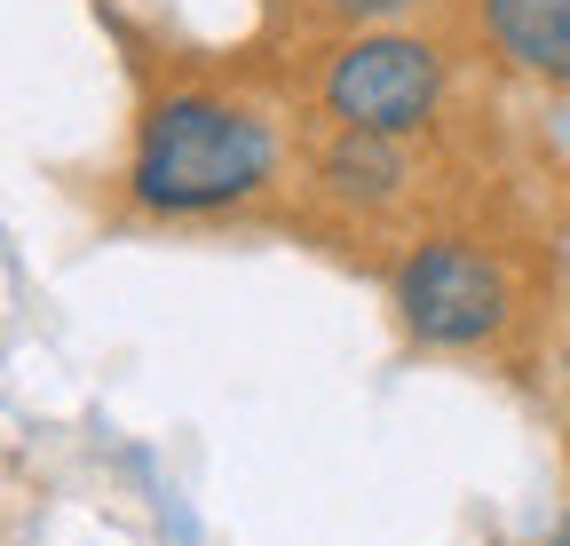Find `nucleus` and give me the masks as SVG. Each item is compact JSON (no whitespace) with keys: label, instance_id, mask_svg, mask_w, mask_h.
Returning <instances> with one entry per match:
<instances>
[{"label":"nucleus","instance_id":"20e7f679","mask_svg":"<svg viewBox=\"0 0 570 546\" xmlns=\"http://www.w3.org/2000/svg\"><path fill=\"white\" fill-rule=\"evenodd\" d=\"M491 48L531 80H570V0H483Z\"/></svg>","mask_w":570,"mask_h":546},{"label":"nucleus","instance_id":"f257e3e1","mask_svg":"<svg viewBox=\"0 0 570 546\" xmlns=\"http://www.w3.org/2000/svg\"><path fill=\"white\" fill-rule=\"evenodd\" d=\"M277 167V135L246 103L223 96H159L135 135V198L151 215H214L254 198Z\"/></svg>","mask_w":570,"mask_h":546},{"label":"nucleus","instance_id":"f03ea898","mask_svg":"<svg viewBox=\"0 0 570 546\" xmlns=\"http://www.w3.org/2000/svg\"><path fill=\"white\" fill-rule=\"evenodd\" d=\"M396 317H404L412 340H428V349H475V340H491L508 325V278H499V261H483L475 246L436 238V246L404 254Z\"/></svg>","mask_w":570,"mask_h":546},{"label":"nucleus","instance_id":"39448f33","mask_svg":"<svg viewBox=\"0 0 570 546\" xmlns=\"http://www.w3.org/2000/svg\"><path fill=\"white\" fill-rule=\"evenodd\" d=\"M325 182H333V198H356V207L396 198V182H404L396 135H381V127H341L333 151H325Z\"/></svg>","mask_w":570,"mask_h":546},{"label":"nucleus","instance_id":"7ed1b4c3","mask_svg":"<svg viewBox=\"0 0 570 546\" xmlns=\"http://www.w3.org/2000/svg\"><path fill=\"white\" fill-rule=\"evenodd\" d=\"M444 96V56L412 40V32H365L333 56L325 72V111L341 127H381V135H412Z\"/></svg>","mask_w":570,"mask_h":546},{"label":"nucleus","instance_id":"423d86ee","mask_svg":"<svg viewBox=\"0 0 570 546\" xmlns=\"http://www.w3.org/2000/svg\"><path fill=\"white\" fill-rule=\"evenodd\" d=\"M333 17H356V24H389V17H404V9H420V0H325Z\"/></svg>","mask_w":570,"mask_h":546}]
</instances>
